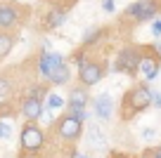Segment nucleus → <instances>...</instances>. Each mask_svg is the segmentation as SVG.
<instances>
[{
  "label": "nucleus",
  "mask_w": 161,
  "mask_h": 158,
  "mask_svg": "<svg viewBox=\"0 0 161 158\" xmlns=\"http://www.w3.org/2000/svg\"><path fill=\"white\" fill-rule=\"evenodd\" d=\"M152 97H154V92L149 90V83H135L130 85V87L126 90V94H123V99H121V109H119V116L121 120H133L137 113H142V111H147L152 106Z\"/></svg>",
  "instance_id": "f257e3e1"
},
{
  "label": "nucleus",
  "mask_w": 161,
  "mask_h": 158,
  "mask_svg": "<svg viewBox=\"0 0 161 158\" xmlns=\"http://www.w3.org/2000/svg\"><path fill=\"white\" fill-rule=\"evenodd\" d=\"M45 142H47L45 130L40 128L38 123H33V120H24V125H21V130H19L21 156H24V158L38 156V153L43 151V146H45Z\"/></svg>",
  "instance_id": "f03ea898"
},
{
  "label": "nucleus",
  "mask_w": 161,
  "mask_h": 158,
  "mask_svg": "<svg viewBox=\"0 0 161 158\" xmlns=\"http://www.w3.org/2000/svg\"><path fill=\"white\" fill-rule=\"evenodd\" d=\"M142 52H145V45H123V47L116 52L114 57V66L111 69L116 73L130 76V78H137V71H140V61H142Z\"/></svg>",
  "instance_id": "7ed1b4c3"
},
{
  "label": "nucleus",
  "mask_w": 161,
  "mask_h": 158,
  "mask_svg": "<svg viewBox=\"0 0 161 158\" xmlns=\"http://www.w3.org/2000/svg\"><path fill=\"white\" fill-rule=\"evenodd\" d=\"M52 132H55V137L62 139V142L76 144L80 137H83V132H86V123H83V120H78V118H74L71 113H62L59 118L55 120Z\"/></svg>",
  "instance_id": "20e7f679"
},
{
  "label": "nucleus",
  "mask_w": 161,
  "mask_h": 158,
  "mask_svg": "<svg viewBox=\"0 0 161 158\" xmlns=\"http://www.w3.org/2000/svg\"><path fill=\"white\" fill-rule=\"evenodd\" d=\"M159 14H161V0H135L123 10V19L133 21V24L152 21Z\"/></svg>",
  "instance_id": "39448f33"
},
{
  "label": "nucleus",
  "mask_w": 161,
  "mask_h": 158,
  "mask_svg": "<svg viewBox=\"0 0 161 158\" xmlns=\"http://www.w3.org/2000/svg\"><path fill=\"white\" fill-rule=\"evenodd\" d=\"M107 76V64L102 59H88L86 64L78 69V85H83V87H95L97 83H100L102 78Z\"/></svg>",
  "instance_id": "423d86ee"
},
{
  "label": "nucleus",
  "mask_w": 161,
  "mask_h": 158,
  "mask_svg": "<svg viewBox=\"0 0 161 158\" xmlns=\"http://www.w3.org/2000/svg\"><path fill=\"white\" fill-rule=\"evenodd\" d=\"M159 71H161V55L156 52V47L145 45L142 61H140V71H137V73L142 76V80H145V83H152V80L159 78Z\"/></svg>",
  "instance_id": "0eeeda50"
},
{
  "label": "nucleus",
  "mask_w": 161,
  "mask_h": 158,
  "mask_svg": "<svg viewBox=\"0 0 161 158\" xmlns=\"http://www.w3.org/2000/svg\"><path fill=\"white\" fill-rule=\"evenodd\" d=\"M62 64H66V57L62 52H55V50H43L36 59V71H38L40 80H47L52 76V71L59 69Z\"/></svg>",
  "instance_id": "6e6552de"
},
{
  "label": "nucleus",
  "mask_w": 161,
  "mask_h": 158,
  "mask_svg": "<svg viewBox=\"0 0 161 158\" xmlns=\"http://www.w3.org/2000/svg\"><path fill=\"white\" fill-rule=\"evenodd\" d=\"M21 21H24V12H21L19 3H12V0L0 3V29L14 31Z\"/></svg>",
  "instance_id": "1a4fd4ad"
},
{
  "label": "nucleus",
  "mask_w": 161,
  "mask_h": 158,
  "mask_svg": "<svg viewBox=\"0 0 161 158\" xmlns=\"http://www.w3.org/2000/svg\"><path fill=\"white\" fill-rule=\"evenodd\" d=\"M43 111H45L43 99L31 97V94H24L21 102H19V106H17V113H19L24 120H33V123H38V120L43 118Z\"/></svg>",
  "instance_id": "9d476101"
},
{
  "label": "nucleus",
  "mask_w": 161,
  "mask_h": 158,
  "mask_svg": "<svg viewBox=\"0 0 161 158\" xmlns=\"http://www.w3.org/2000/svg\"><path fill=\"white\" fill-rule=\"evenodd\" d=\"M66 14H69V10L57 7V5H50V10L45 12L43 21H40V29H43V31H55V29H59V26H64Z\"/></svg>",
  "instance_id": "9b49d317"
},
{
  "label": "nucleus",
  "mask_w": 161,
  "mask_h": 158,
  "mask_svg": "<svg viewBox=\"0 0 161 158\" xmlns=\"http://www.w3.org/2000/svg\"><path fill=\"white\" fill-rule=\"evenodd\" d=\"M92 109H95V116L100 120H111L114 118V97H111L109 92H102L100 97L92 102Z\"/></svg>",
  "instance_id": "f8f14e48"
},
{
  "label": "nucleus",
  "mask_w": 161,
  "mask_h": 158,
  "mask_svg": "<svg viewBox=\"0 0 161 158\" xmlns=\"http://www.w3.org/2000/svg\"><path fill=\"white\" fill-rule=\"evenodd\" d=\"M88 104H90L88 87H83V85L71 87L69 97H66V111H71V109H88Z\"/></svg>",
  "instance_id": "ddd939ff"
},
{
  "label": "nucleus",
  "mask_w": 161,
  "mask_h": 158,
  "mask_svg": "<svg viewBox=\"0 0 161 158\" xmlns=\"http://www.w3.org/2000/svg\"><path fill=\"white\" fill-rule=\"evenodd\" d=\"M50 87H62V85H69L71 83V66H69V61L66 64H62L59 69H55L52 71V76L45 80Z\"/></svg>",
  "instance_id": "4468645a"
},
{
  "label": "nucleus",
  "mask_w": 161,
  "mask_h": 158,
  "mask_svg": "<svg viewBox=\"0 0 161 158\" xmlns=\"http://www.w3.org/2000/svg\"><path fill=\"white\" fill-rule=\"evenodd\" d=\"M14 43H17L14 31H5V29H0V61H5V57H10V55H12V50H14Z\"/></svg>",
  "instance_id": "2eb2a0df"
},
{
  "label": "nucleus",
  "mask_w": 161,
  "mask_h": 158,
  "mask_svg": "<svg viewBox=\"0 0 161 158\" xmlns=\"http://www.w3.org/2000/svg\"><path fill=\"white\" fill-rule=\"evenodd\" d=\"M86 134V139H88V146L92 149V151H100V149H107V137H104V132L102 130H97V128H90L88 132H83Z\"/></svg>",
  "instance_id": "dca6fc26"
},
{
  "label": "nucleus",
  "mask_w": 161,
  "mask_h": 158,
  "mask_svg": "<svg viewBox=\"0 0 161 158\" xmlns=\"http://www.w3.org/2000/svg\"><path fill=\"white\" fill-rule=\"evenodd\" d=\"M107 35V29H100V26H95V29H90L86 35H83V40H80V47H92V45H97L102 38Z\"/></svg>",
  "instance_id": "f3484780"
},
{
  "label": "nucleus",
  "mask_w": 161,
  "mask_h": 158,
  "mask_svg": "<svg viewBox=\"0 0 161 158\" xmlns=\"http://www.w3.org/2000/svg\"><path fill=\"white\" fill-rule=\"evenodd\" d=\"M14 94V83H12L10 76H0V99H10Z\"/></svg>",
  "instance_id": "a211bd4d"
},
{
  "label": "nucleus",
  "mask_w": 161,
  "mask_h": 158,
  "mask_svg": "<svg viewBox=\"0 0 161 158\" xmlns=\"http://www.w3.org/2000/svg\"><path fill=\"white\" fill-rule=\"evenodd\" d=\"M47 109H66V99L62 97V94L50 92L47 94Z\"/></svg>",
  "instance_id": "6ab92c4d"
},
{
  "label": "nucleus",
  "mask_w": 161,
  "mask_h": 158,
  "mask_svg": "<svg viewBox=\"0 0 161 158\" xmlns=\"http://www.w3.org/2000/svg\"><path fill=\"white\" fill-rule=\"evenodd\" d=\"M69 59H71V61H74V64H76V66H78V69H80V66H83V64H86V61H88V52H86V47L76 50V52H74V55L69 57Z\"/></svg>",
  "instance_id": "aec40b11"
},
{
  "label": "nucleus",
  "mask_w": 161,
  "mask_h": 158,
  "mask_svg": "<svg viewBox=\"0 0 161 158\" xmlns=\"http://www.w3.org/2000/svg\"><path fill=\"white\" fill-rule=\"evenodd\" d=\"M10 137H12V125L7 123V120L0 118V139H5V142H7Z\"/></svg>",
  "instance_id": "412c9836"
},
{
  "label": "nucleus",
  "mask_w": 161,
  "mask_h": 158,
  "mask_svg": "<svg viewBox=\"0 0 161 158\" xmlns=\"http://www.w3.org/2000/svg\"><path fill=\"white\" fill-rule=\"evenodd\" d=\"M140 158H161V144H156V146H149V149H145Z\"/></svg>",
  "instance_id": "4be33fe9"
},
{
  "label": "nucleus",
  "mask_w": 161,
  "mask_h": 158,
  "mask_svg": "<svg viewBox=\"0 0 161 158\" xmlns=\"http://www.w3.org/2000/svg\"><path fill=\"white\" fill-rule=\"evenodd\" d=\"M66 113H71L74 118L83 120V123H86V120H88V116H90V113H88V109H71V111H66Z\"/></svg>",
  "instance_id": "5701e85b"
},
{
  "label": "nucleus",
  "mask_w": 161,
  "mask_h": 158,
  "mask_svg": "<svg viewBox=\"0 0 161 158\" xmlns=\"http://www.w3.org/2000/svg\"><path fill=\"white\" fill-rule=\"evenodd\" d=\"M102 10H104L107 14H114L116 12V0H102Z\"/></svg>",
  "instance_id": "b1692460"
},
{
  "label": "nucleus",
  "mask_w": 161,
  "mask_h": 158,
  "mask_svg": "<svg viewBox=\"0 0 161 158\" xmlns=\"http://www.w3.org/2000/svg\"><path fill=\"white\" fill-rule=\"evenodd\" d=\"M142 139L154 142V139H156V130H154V128H145V130H142Z\"/></svg>",
  "instance_id": "393cba45"
},
{
  "label": "nucleus",
  "mask_w": 161,
  "mask_h": 158,
  "mask_svg": "<svg viewBox=\"0 0 161 158\" xmlns=\"http://www.w3.org/2000/svg\"><path fill=\"white\" fill-rule=\"evenodd\" d=\"M107 158H137L135 153H126V151H109Z\"/></svg>",
  "instance_id": "a878e982"
},
{
  "label": "nucleus",
  "mask_w": 161,
  "mask_h": 158,
  "mask_svg": "<svg viewBox=\"0 0 161 158\" xmlns=\"http://www.w3.org/2000/svg\"><path fill=\"white\" fill-rule=\"evenodd\" d=\"M152 35H156V38L161 35V19H154V21H152Z\"/></svg>",
  "instance_id": "bb28decb"
},
{
  "label": "nucleus",
  "mask_w": 161,
  "mask_h": 158,
  "mask_svg": "<svg viewBox=\"0 0 161 158\" xmlns=\"http://www.w3.org/2000/svg\"><path fill=\"white\" fill-rule=\"evenodd\" d=\"M152 106L161 109V92H154V97H152Z\"/></svg>",
  "instance_id": "cd10ccee"
},
{
  "label": "nucleus",
  "mask_w": 161,
  "mask_h": 158,
  "mask_svg": "<svg viewBox=\"0 0 161 158\" xmlns=\"http://www.w3.org/2000/svg\"><path fill=\"white\" fill-rule=\"evenodd\" d=\"M78 158H88V156H78Z\"/></svg>",
  "instance_id": "c85d7f7f"
},
{
  "label": "nucleus",
  "mask_w": 161,
  "mask_h": 158,
  "mask_svg": "<svg viewBox=\"0 0 161 158\" xmlns=\"http://www.w3.org/2000/svg\"><path fill=\"white\" fill-rule=\"evenodd\" d=\"M21 3H24V0H21Z\"/></svg>",
  "instance_id": "c756f323"
}]
</instances>
